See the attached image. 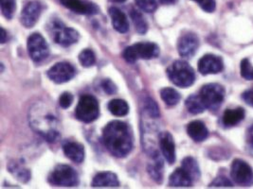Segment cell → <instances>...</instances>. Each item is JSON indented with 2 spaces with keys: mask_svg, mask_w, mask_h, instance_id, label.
Wrapping results in <instances>:
<instances>
[{
  "mask_svg": "<svg viewBox=\"0 0 253 189\" xmlns=\"http://www.w3.org/2000/svg\"><path fill=\"white\" fill-rule=\"evenodd\" d=\"M193 183L194 181L182 167L175 169L169 178V186L172 188H189Z\"/></svg>",
  "mask_w": 253,
  "mask_h": 189,
  "instance_id": "21",
  "label": "cell"
},
{
  "mask_svg": "<svg viewBox=\"0 0 253 189\" xmlns=\"http://www.w3.org/2000/svg\"><path fill=\"white\" fill-rule=\"evenodd\" d=\"M109 15L111 17L112 26L116 31L120 33H126L129 30V23L126 15L124 12L116 7H111L109 9Z\"/></svg>",
  "mask_w": 253,
  "mask_h": 189,
  "instance_id": "18",
  "label": "cell"
},
{
  "mask_svg": "<svg viewBox=\"0 0 253 189\" xmlns=\"http://www.w3.org/2000/svg\"><path fill=\"white\" fill-rule=\"evenodd\" d=\"M225 88L218 83H209L204 85L199 93L206 109L217 111L225 98Z\"/></svg>",
  "mask_w": 253,
  "mask_h": 189,
  "instance_id": "6",
  "label": "cell"
},
{
  "mask_svg": "<svg viewBox=\"0 0 253 189\" xmlns=\"http://www.w3.org/2000/svg\"><path fill=\"white\" fill-rule=\"evenodd\" d=\"M162 169H163L162 161L159 157L156 159L155 164L150 165L148 167L150 176L153 178V180H155L157 183H160V184L163 180V170Z\"/></svg>",
  "mask_w": 253,
  "mask_h": 189,
  "instance_id": "27",
  "label": "cell"
},
{
  "mask_svg": "<svg viewBox=\"0 0 253 189\" xmlns=\"http://www.w3.org/2000/svg\"><path fill=\"white\" fill-rule=\"evenodd\" d=\"M72 102H73V95L68 92L63 93L59 98V104L64 109H67L71 106Z\"/></svg>",
  "mask_w": 253,
  "mask_h": 189,
  "instance_id": "36",
  "label": "cell"
},
{
  "mask_svg": "<svg viewBox=\"0 0 253 189\" xmlns=\"http://www.w3.org/2000/svg\"><path fill=\"white\" fill-rule=\"evenodd\" d=\"M102 87L106 94H113L117 92V86H116L115 83L109 79L104 80V82L102 83Z\"/></svg>",
  "mask_w": 253,
  "mask_h": 189,
  "instance_id": "37",
  "label": "cell"
},
{
  "mask_svg": "<svg viewBox=\"0 0 253 189\" xmlns=\"http://www.w3.org/2000/svg\"><path fill=\"white\" fill-rule=\"evenodd\" d=\"M167 76L174 85L182 88L191 86L196 81V74L193 67L187 62L180 60L173 62L168 67Z\"/></svg>",
  "mask_w": 253,
  "mask_h": 189,
  "instance_id": "2",
  "label": "cell"
},
{
  "mask_svg": "<svg viewBox=\"0 0 253 189\" xmlns=\"http://www.w3.org/2000/svg\"><path fill=\"white\" fill-rule=\"evenodd\" d=\"M42 4L39 1H31L26 4L24 7L21 15H20V20L21 23L25 28H33L35 24L37 23L41 12H42Z\"/></svg>",
  "mask_w": 253,
  "mask_h": 189,
  "instance_id": "12",
  "label": "cell"
},
{
  "mask_svg": "<svg viewBox=\"0 0 253 189\" xmlns=\"http://www.w3.org/2000/svg\"><path fill=\"white\" fill-rule=\"evenodd\" d=\"M160 146L165 160L172 165L175 162V145L173 135L168 131H163L160 134Z\"/></svg>",
  "mask_w": 253,
  "mask_h": 189,
  "instance_id": "15",
  "label": "cell"
},
{
  "mask_svg": "<svg viewBox=\"0 0 253 189\" xmlns=\"http://www.w3.org/2000/svg\"><path fill=\"white\" fill-rule=\"evenodd\" d=\"M182 168L188 173V175L195 182L200 178V169L195 158L186 157L182 161Z\"/></svg>",
  "mask_w": 253,
  "mask_h": 189,
  "instance_id": "23",
  "label": "cell"
},
{
  "mask_svg": "<svg viewBox=\"0 0 253 189\" xmlns=\"http://www.w3.org/2000/svg\"><path fill=\"white\" fill-rule=\"evenodd\" d=\"M48 31L55 43L63 47H69L77 43L80 38L79 32L77 31L67 27L58 19H53L49 23Z\"/></svg>",
  "mask_w": 253,
  "mask_h": 189,
  "instance_id": "3",
  "label": "cell"
},
{
  "mask_svg": "<svg viewBox=\"0 0 253 189\" xmlns=\"http://www.w3.org/2000/svg\"><path fill=\"white\" fill-rule=\"evenodd\" d=\"M185 105L188 110L189 113L193 114V115H198L203 113L206 110V107L204 105L201 97L199 96V94H192L190 95L186 101H185Z\"/></svg>",
  "mask_w": 253,
  "mask_h": 189,
  "instance_id": "22",
  "label": "cell"
},
{
  "mask_svg": "<svg viewBox=\"0 0 253 189\" xmlns=\"http://www.w3.org/2000/svg\"><path fill=\"white\" fill-rule=\"evenodd\" d=\"M196 2L200 8L207 12H213L215 11L216 4L214 0H193Z\"/></svg>",
  "mask_w": 253,
  "mask_h": 189,
  "instance_id": "34",
  "label": "cell"
},
{
  "mask_svg": "<svg viewBox=\"0 0 253 189\" xmlns=\"http://www.w3.org/2000/svg\"><path fill=\"white\" fill-rule=\"evenodd\" d=\"M60 3L67 9L78 14L94 15L97 14L100 9L92 2L84 0H59Z\"/></svg>",
  "mask_w": 253,
  "mask_h": 189,
  "instance_id": "14",
  "label": "cell"
},
{
  "mask_svg": "<svg viewBox=\"0 0 253 189\" xmlns=\"http://www.w3.org/2000/svg\"><path fill=\"white\" fill-rule=\"evenodd\" d=\"M210 188H232V183L227 177L220 176L212 181V183L209 186Z\"/></svg>",
  "mask_w": 253,
  "mask_h": 189,
  "instance_id": "35",
  "label": "cell"
},
{
  "mask_svg": "<svg viewBox=\"0 0 253 189\" xmlns=\"http://www.w3.org/2000/svg\"><path fill=\"white\" fill-rule=\"evenodd\" d=\"M0 7L2 14L7 19H11L16 9V0H0Z\"/></svg>",
  "mask_w": 253,
  "mask_h": 189,
  "instance_id": "28",
  "label": "cell"
},
{
  "mask_svg": "<svg viewBox=\"0 0 253 189\" xmlns=\"http://www.w3.org/2000/svg\"><path fill=\"white\" fill-rule=\"evenodd\" d=\"M10 169L11 172H12L19 181L23 183H27L31 179V172L29 169L20 167L19 165H14L13 167H10Z\"/></svg>",
  "mask_w": 253,
  "mask_h": 189,
  "instance_id": "31",
  "label": "cell"
},
{
  "mask_svg": "<svg viewBox=\"0 0 253 189\" xmlns=\"http://www.w3.org/2000/svg\"><path fill=\"white\" fill-rule=\"evenodd\" d=\"M91 186L93 188H118L120 182L114 173L101 172L94 177Z\"/></svg>",
  "mask_w": 253,
  "mask_h": 189,
  "instance_id": "20",
  "label": "cell"
},
{
  "mask_svg": "<svg viewBox=\"0 0 253 189\" xmlns=\"http://www.w3.org/2000/svg\"><path fill=\"white\" fill-rule=\"evenodd\" d=\"M109 112L116 117H125L129 112V106L126 101L123 99H113L108 103Z\"/></svg>",
  "mask_w": 253,
  "mask_h": 189,
  "instance_id": "24",
  "label": "cell"
},
{
  "mask_svg": "<svg viewBox=\"0 0 253 189\" xmlns=\"http://www.w3.org/2000/svg\"></svg>",
  "mask_w": 253,
  "mask_h": 189,
  "instance_id": "43",
  "label": "cell"
},
{
  "mask_svg": "<svg viewBox=\"0 0 253 189\" xmlns=\"http://www.w3.org/2000/svg\"><path fill=\"white\" fill-rule=\"evenodd\" d=\"M7 40H8L7 32L3 28H1V44H5L7 42Z\"/></svg>",
  "mask_w": 253,
  "mask_h": 189,
  "instance_id": "40",
  "label": "cell"
},
{
  "mask_svg": "<svg viewBox=\"0 0 253 189\" xmlns=\"http://www.w3.org/2000/svg\"><path fill=\"white\" fill-rule=\"evenodd\" d=\"M48 183L56 187L72 188L79 184V176L70 165H58L49 174Z\"/></svg>",
  "mask_w": 253,
  "mask_h": 189,
  "instance_id": "5",
  "label": "cell"
},
{
  "mask_svg": "<svg viewBox=\"0 0 253 189\" xmlns=\"http://www.w3.org/2000/svg\"><path fill=\"white\" fill-rule=\"evenodd\" d=\"M230 177L235 184L242 187H248L253 184V168L241 159H235L230 167Z\"/></svg>",
  "mask_w": 253,
  "mask_h": 189,
  "instance_id": "8",
  "label": "cell"
},
{
  "mask_svg": "<svg viewBox=\"0 0 253 189\" xmlns=\"http://www.w3.org/2000/svg\"><path fill=\"white\" fill-rule=\"evenodd\" d=\"M75 68L67 62H61L54 64L47 71L46 75L53 83H65L69 82L75 76Z\"/></svg>",
  "mask_w": 253,
  "mask_h": 189,
  "instance_id": "10",
  "label": "cell"
},
{
  "mask_svg": "<svg viewBox=\"0 0 253 189\" xmlns=\"http://www.w3.org/2000/svg\"><path fill=\"white\" fill-rule=\"evenodd\" d=\"M199 47V38L194 32H187L178 40V53L183 58H192Z\"/></svg>",
  "mask_w": 253,
  "mask_h": 189,
  "instance_id": "11",
  "label": "cell"
},
{
  "mask_svg": "<svg viewBox=\"0 0 253 189\" xmlns=\"http://www.w3.org/2000/svg\"><path fill=\"white\" fill-rule=\"evenodd\" d=\"M99 102L91 94H84L76 107L75 116L82 122L90 123L99 118Z\"/></svg>",
  "mask_w": 253,
  "mask_h": 189,
  "instance_id": "7",
  "label": "cell"
},
{
  "mask_svg": "<svg viewBox=\"0 0 253 189\" xmlns=\"http://www.w3.org/2000/svg\"><path fill=\"white\" fill-rule=\"evenodd\" d=\"M246 140L248 145L253 149V124L247 130V134H246Z\"/></svg>",
  "mask_w": 253,
  "mask_h": 189,
  "instance_id": "39",
  "label": "cell"
},
{
  "mask_svg": "<svg viewBox=\"0 0 253 189\" xmlns=\"http://www.w3.org/2000/svg\"><path fill=\"white\" fill-rule=\"evenodd\" d=\"M110 1H112V2H114V3H124V2H126V0H110Z\"/></svg>",
  "mask_w": 253,
  "mask_h": 189,
  "instance_id": "42",
  "label": "cell"
},
{
  "mask_svg": "<svg viewBox=\"0 0 253 189\" xmlns=\"http://www.w3.org/2000/svg\"><path fill=\"white\" fill-rule=\"evenodd\" d=\"M161 96L162 100L169 106L176 105L181 98V95L176 90L169 87L161 89Z\"/></svg>",
  "mask_w": 253,
  "mask_h": 189,
  "instance_id": "26",
  "label": "cell"
},
{
  "mask_svg": "<svg viewBox=\"0 0 253 189\" xmlns=\"http://www.w3.org/2000/svg\"><path fill=\"white\" fill-rule=\"evenodd\" d=\"M29 55L35 63H40L46 59L49 54L48 45L40 33H33L28 39Z\"/></svg>",
  "mask_w": 253,
  "mask_h": 189,
  "instance_id": "9",
  "label": "cell"
},
{
  "mask_svg": "<svg viewBox=\"0 0 253 189\" xmlns=\"http://www.w3.org/2000/svg\"><path fill=\"white\" fill-rule=\"evenodd\" d=\"M160 55V47L154 43H138L126 48L124 58L127 63H134L138 60H151Z\"/></svg>",
  "mask_w": 253,
  "mask_h": 189,
  "instance_id": "4",
  "label": "cell"
},
{
  "mask_svg": "<svg viewBox=\"0 0 253 189\" xmlns=\"http://www.w3.org/2000/svg\"><path fill=\"white\" fill-rule=\"evenodd\" d=\"M130 17L134 23L137 32L139 34L146 33V32L148 30V24L144 19V17L142 16V14L137 10L132 9L130 12Z\"/></svg>",
  "mask_w": 253,
  "mask_h": 189,
  "instance_id": "25",
  "label": "cell"
},
{
  "mask_svg": "<svg viewBox=\"0 0 253 189\" xmlns=\"http://www.w3.org/2000/svg\"><path fill=\"white\" fill-rule=\"evenodd\" d=\"M161 2L165 3V4H173L175 3L177 0H161Z\"/></svg>",
  "mask_w": 253,
  "mask_h": 189,
  "instance_id": "41",
  "label": "cell"
},
{
  "mask_svg": "<svg viewBox=\"0 0 253 189\" xmlns=\"http://www.w3.org/2000/svg\"><path fill=\"white\" fill-rule=\"evenodd\" d=\"M224 69V63L221 57L207 54L198 61V71L202 75L218 74Z\"/></svg>",
  "mask_w": 253,
  "mask_h": 189,
  "instance_id": "13",
  "label": "cell"
},
{
  "mask_svg": "<svg viewBox=\"0 0 253 189\" xmlns=\"http://www.w3.org/2000/svg\"><path fill=\"white\" fill-rule=\"evenodd\" d=\"M138 8L143 12L151 13L158 9V2L156 0H135Z\"/></svg>",
  "mask_w": 253,
  "mask_h": 189,
  "instance_id": "30",
  "label": "cell"
},
{
  "mask_svg": "<svg viewBox=\"0 0 253 189\" xmlns=\"http://www.w3.org/2000/svg\"><path fill=\"white\" fill-rule=\"evenodd\" d=\"M144 107H145V111L147 112V114L149 115L151 118H160V116H161L160 108L158 106L157 102H155L152 98H147V99L145 100Z\"/></svg>",
  "mask_w": 253,
  "mask_h": 189,
  "instance_id": "33",
  "label": "cell"
},
{
  "mask_svg": "<svg viewBox=\"0 0 253 189\" xmlns=\"http://www.w3.org/2000/svg\"><path fill=\"white\" fill-rule=\"evenodd\" d=\"M241 76L247 81L253 80V66L249 59H243L241 62Z\"/></svg>",
  "mask_w": 253,
  "mask_h": 189,
  "instance_id": "32",
  "label": "cell"
},
{
  "mask_svg": "<svg viewBox=\"0 0 253 189\" xmlns=\"http://www.w3.org/2000/svg\"><path fill=\"white\" fill-rule=\"evenodd\" d=\"M106 149L116 157H126L133 148V135L126 122L114 120L109 122L103 131Z\"/></svg>",
  "mask_w": 253,
  "mask_h": 189,
  "instance_id": "1",
  "label": "cell"
},
{
  "mask_svg": "<svg viewBox=\"0 0 253 189\" xmlns=\"http://www.w3.org/2000/svg\"><path fill=\"white\" fill-rule=\"evenodd\" d=\"M63 151L65 155L74 163L81 164L84 160V146L78 142H65L63 144Z\"/></svg>",
  "mask_w": 253,
  "mask_h": 189,
  "instance_id": "16",
  "label": "cell"
},
{
  "mask_svg": "<svg viewBox=\"0 0 253 189\" xmlns=\"http://www.w3.org/2000/svg\"><path fill=\"white\" fill-rule=\"evenodd\" d=\"M188 135L196 142H203L209 136V130L205 124L200 120H195L189 123L187 127Z\"/></svg>",
  "mask_w": 253,
  "mask_h": 189,
  "instance_id": "19",
  "label": "cell"
},
{
  "mask_svg": "<svg viewBox=\"0 0 253 189\" xmlns=\"http://www.w3.org/2000/svg\"><path fill=\"white\" fill-rule=\"evenodd\" d=\"M245 116H246V113L242 107H237L234 109H227L224 112L221 119L222 125L225 128L234 127L244 120Z\"/></svg>",
  "mask_w": 253,
  "mask_h": 189,
  "instance_id": "17",
  "label": "cell"
},
{
  "mask_svg": "<svg viewBox=\"0 0 253 189\" xmlns=\"http://www.w3.org/2000/svg\"><path fill=\"white\" fill-rule=\"evenodd\" d=\"M242 99L249 105L253 107V89H249L242 94Z\"/></svg>",
  "mask_w": 253,
  "mask_h": 189,
  "instance_id": "38",
  "label": "cell"
},
{
  "mask_svg": "<svg viewBox=\"0 0 253 189\" xmlns=\"http://www.w3.org/2000/svg\"><path fill=\"white\" fill-rule=\"evenodd\" d=\"M79 61L84 67H90L96 62V56L91 49H84L79 55Z\"/></svg>",
  "mask_w": 253,
  "mask_h": 189,
  "instance_id": "29",
  "label": "cell"
}]
</instances>
